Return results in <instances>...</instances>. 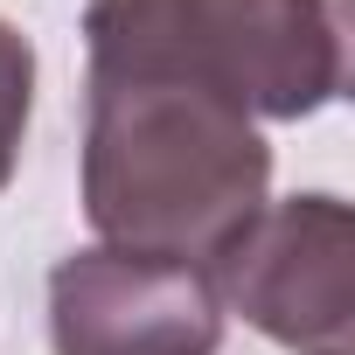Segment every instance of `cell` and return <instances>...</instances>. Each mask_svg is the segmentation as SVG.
<instances>
[{
    "label": "cell",
    "mask_w": 355,
    "mask_h": 355,
    "mask_svg": "<svg viewBox=\"0 0 355 355\" xmlns=\"http://www.w3.org/2000/svg\"><path fill=\"white\" fill-rule=\"evenodd\" d=\"M272 146L251 112L167 77H84V223L112 251L216 265L265 209Z\"/></svg>",
    "instance_id": "cell-1"
},
{
    "label": "cell",
    "mask_w": 355,
    "mask_h": 355,
    "mask_svg": "<svg viewBox=\"0 0 355 355\" xmlns=\"http://www.w3.org/2000/svg\"><path fill=\"white\" fill-rule=\"evenodd\" d=\"M84 77H167L293 125L348 84V0H91Z\"/></svg>",
    "instance_id": "cell-2"
},
{
    "label": "cell",
    "mask_w": 355,
    "mask_h": 355,
    "mask_svg": "<svg viewBox=\"0 0 355 355\" xmlns=\"http://www.w3.org/2000/svg\"><path fill=\"white\" fill-rule=\"evenodd\" d=\"M216 300L293 355H355V216L341 196L265 202L209 265Z\"/></svg>",
    "instance_id": "cell-3"
},
{
    "label": "cell",
    "mask_w": 355,
    "mask_h": 355,
    "mask_svg": "<svg viewBox=\"0 0 355 355\" xmlns=\"http://www.w3.org/2000/svg\"><path fill=\"white\" fill-rule=\"evenodd\" d=\"M56 355H216L223 300L202 265L84 244L49 272Z\"/></svg>",
    "instance_id": "cell-4"
},
{
    "label": "cell",
    "mask_w": 355,
    "mask_h": 355,
    "mask_svg": "<svg viewBox=\"0 0 355 355\" xmlns=\"http://www.w3.org/2000/svg\"><path fill=\"white\" fill-rule=\"evenodd\" d=\"M28 112H35V42L0 21V189L21 167V139H28Z\"/></svg>",
    "instance_id": "cell-5"
}]
</instances>
